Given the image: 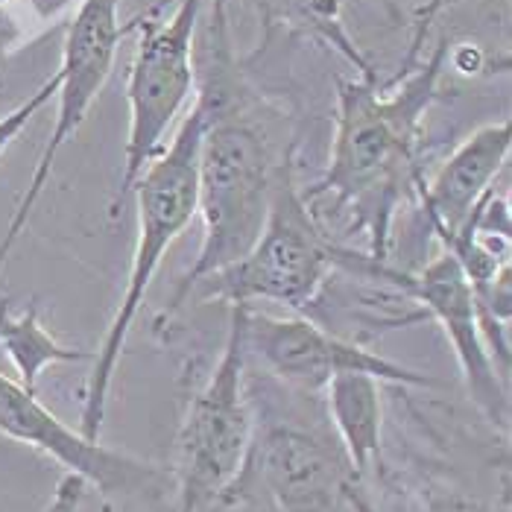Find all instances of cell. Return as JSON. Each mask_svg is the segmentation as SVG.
<instances>
[{
    "label": "cell",
    "mask_w": 512,
    "mask_h": 512,
    "mask_svg": "<svg viewBox=\"0 0 512 512\" xmlns=\"http://www.w3.org/2000/svg\"><path fill=\"white\" fill-rule=\"evenodd\" d=\"M249 463L284 512H337L355 474L340 439L296 422L252 434Z\"/></svg>",
    "instance_id": "8fae6325"
},
{
    "label": "cell",
    "mask_w": 512,
    "mask_h": 512,
    "mask_svg": "<svg viewBox=\"0 0 512 512\" xmlns=\"http://www.w3.org/2000/svg\"><path fill=\"white\" fill-rule=\"evenodd\" d=\"M322 393L337 439L360 477L381 451V381L366 372H343Z\"/></svg>",
    "instance_id": "4fadbf2b"
},
{
    "label": "cell",
    "mask_w": 512,
    "mask_h": 512,
    "mask_svg": "<svg viewBox=\"0 0 512 512\" xmlns=\"http://www.w3.org/2000/svg\"><path fill=\"white\" fill-rule=\"evenodd\" d=\"M510 120L486 123L472 132L425 185L416 176L425 214L439 237L457 235L472 211L492 194V182L510 158Z\"/></svg>",
    "instance_id": "7c38bea8"
},
{
    "label": "cell",
    "mask_w": 512,
    "mask_h": 512,
    "mask_svg": "<svg viewBox=\"0 0 512 512\" xmlns=\"http://www.w3.org/2000/svg\"><path fill=\"white\" fill-rule=\"evenodd\" d=\"M331 267L334 243L316 226L311 199L299 191L290 161H281L270 214L258 240L235 264L197 281L191 293L205 302L249 308L276 302L290 311H305L314 305Z\"/></svg>",
    "instance_id": "277c9868"
},
{
    "label": "cell",
    "mask_w": 512,
    "mask_h": 512,
    "mask_svg": "<svg viewBox=\"0 0 512 512\" xmlns=\"http://www.w3.org/2000/svg\"><path fill=\"white\" fill-rule=\"evenodd\" d=\"M208 123L199 147L197 214L202 217V243L188 273L179 278L173 308L205 276L235 264L258 240L281 161L273 156L267 132L252 118L229 115L220 103L199 94Z\"/></svg>",
    "instance_id": "3957f363"
},
{
    "label": "cell",
    "mask_w": 512,
    "mask_h": 512,
    "mask_svg": "<svg viewBox=\"0 0 512 512\" xmlns=\"http://www.w3.org/2000/svg\"><path fill=\"white\" fill-rule=\"evenodd\" d=\"M448 44L439 41L431 59L407 82L381 94L375 79L337 82V129L325 176L305 197H334L357 214V226L372 237V258L384 261L393 211L404 188V176L413 167V150L422 132V120L436 100Z\"/></svg>",
    "instance_id": "6da1fadb"
},
{
    "label": "cell",
    "mask_w": 512,
    "mask_h": 512,
    "mask_svg": "<svg viewBox=\"0 0 512 512\" xmlns=\"http://www.w3.org/2000/svg\"><path fill=\"white\" fill-rule=\"evenodd\" d=\"M0 434L47 454L62 469L79 474L88 486H97L103 495H156L164 483V472L158 466L85 439L79 428H68L59 416H53L33 390L3 372Z\"/></svg>",
    "instance_id": "30bf717a"
},
{
    "label": "cell",
    "mask_w": 512,
    "mask_h": 512,
    "mask_svg": "<svg viewBox=\"0 0 512 512\" xmlns=\"http://www.w3.org/2000/svg\"><path fill=\"white\" fill-rule=\"evenodd\" d=\"M85 489H88V483L79 474L68 472L62 477V483L56 489V498H53V504H50L47 512H77L82 498H85Z\"/></svg>",
    "instance_id": "2e32d148"
},
{
    "label": "cell",
    "mask_w": 512,
    "mask_h": 512,
    "mask_svg": "<svg viewBox=\"0 0 512 512\" xmlns=\"http://www.w3.org/2000/svg\"><path fill=\"white\" fill-rule=\"evenodd\" d=\"M334 264H346L352 270H363L369 276L390 281L398 290H404L410 299H416L428 314L442 325L445 337L454 346L457 363L463 369L466 387L472 393L474 404L501 428L510 422V395L507 384L501 381L492 357L486 352L480 322H477V305L469 278L463 273L460 261L451 252H439L419 273H398L378 258H360V261H343L334 258Z\"/></svg>",
    "instance_id": "9c48e42d"
},
{
    "label": "cell",
    "mask_w": 512,
    "mask_h": 512,
    "mask_svg": "<svg viewBox=\"0 0 512 512\" xmlns=\"http://www.w3.org/2000/svg\"><path fill=\"white\" fill-rule=\"evenodd\" d=\"M0 346L9 355L12 366L18 369V381L33 393H36L39 375L47 366L94 360V352H79V349L62 346L41 325L36 308H27L24 314H12L6 302H0Z\"/></svg>",
    "instance_id": "5bb4252c"
},
{
    "label": "cell",
    "mask_w": 512,
    "mask_h": 512,
    "mask_svg": "<svg viewBox=\"0 0 512 512\" xmlns=\"http://www.w3.org/2000/svg\"><path fill=\"white\" fill-rule=\"evenodd\" d=\"M56 88H59V74H53L50 79L41 82V88H36L18 109H12L9 115L0 118V156L6 153V147L27 129V123L39 115L41 109L56 97Z\"/></svg>",
    "instance_id": "9a60e30c"
},
{
    "label": "cell",
    "mask_w": 512,
    "mask_h": 512,
    "mask_svg": "<svg viewBox=\"0 0 512 512\" xmlns=\"http://www.w3.org/2000/svg\"><path fill=\"white\" fill-rule=\"evenodd\" d=\"M0 3H3V0H0Z\"/></svg>",
    "instance_id": "d6986e66"
},
{
    "label": "cell",
    "mask_w": 512,
    "mask_h": 512,
    "mask_svg": "<svg viewBox=\"0 0 512 512\" xmlns=\"http://www.w3.org/2000/svg\"><path fill=\"white\" fill-rule=\"evenodd\" d=\"M243 352L255 357L270 378L293 393L314 395L343 372H366L381 384L434 387V378L375 355L363 346L334 337L305 316H270L246 308L243 316Z\"/></svg>",
    "instance_id": "ba28073f"
},
{
    "label": "cell",
    "mask_w": 512,
    "mask_h": 512,
    "mask_svg": "<svg viewBox=\"0 0 512 512\" xmlns=\"http://www.w3.org/2000/svg\"><path fill=\"white\" fill-rule=\"evenodd\" d=\"M445 3H451V0H428L422 9H419V18H416V39H413V47H410V53H407V68L416 62V56H419V50H422V41L428 36V30H431V24H434V18L445 9Z\"/></svg>",
    "instance_id": "e0dca14e"
},
{
    "label": "cell",
    "mask_w": 512,
    "mask_h": 512,
    "mask_svg": "<svg viewBox=\"0 0 512 512\" xmlns=\"http://www.w3.org/2000/svg\"><path fill=\"white\" fill-rule=\"evenodd\" d=\"M346 504H349V510L352 512H378L372 504H369V501H366V498H363V495H357L355 486H349V489H346Z\"/></svg>",
    "instance_id": "ac0fdd59"
},
{
    "label": "cell",
    "mask_w": 512,
    "mask_h": 512,
    "mask_svg": "<svg viewBox=\"0 0 512 512\" xmlns=\"http://www.w3.org/2000/svg\"><path fill=\"white\" fill-rule=\"evenodd\" d=\"M123 33H126V27L120 21V0H82V6L68 27V36H65L62 68L56 71L59 74V88H56L59 106H56L53 129H50L47 144L36 161L33 179H30L24 197L18 199V208L0 237V273L6 267L15 243L24 235V229L33 217V208L39 205L56 158L65 150L68 141H74L91 106L97 103L106 79L112 77Z\"/></svg>",
    "instance_id": "52a82bcc"
},
{
    "label": "cell",
    "mask_w": 512,
    "mask_h": 512,
    "mask_svg": "<svg viewBox=\"0 0 512 512\" xmlns=\"http://www.w3.org/2000/svg\"><path fill=\"white\" fill-rule=\"evenodd\" d=\"M202 0H179L170 18L147 21L138 39L129 77V132L123 147L118 199L132 194L141 173L161 156L164 138L194 94V36Z\"/></svg>",
    "instance_id": "8992f818"
},
{
    "label": "cell",
    "mask_w": 512,
    "mask_h": 512,
    "mask_svg": "<svg viewBox=\"0 0 512 512\" xmlns=\"http://www.w3.org/2000/svg\"><path fill=\"white\" fill-rule=\"evenodd\" d=\"M249 305H232L229 337L211 378L191 401L179 436L176 512L211 510L232 492L249 463L252 410L246 393L243 316Z\"/></svg>",
    "instance_id": "5b68a950"
},
{
    "label": "cell",
    "mask_w": 512,
    "mask_h": 512,
    "mask_svg": "<svg viewBox=\"0 0 512 512\" xmlns=\"http://www.w3.org/2000/svg\"><path fill=\"white\" fill-rule=\"evenodd\" d=\"M205 123H208V109L199 97L194 109L182 118L179 129L173 132L170 144L161 150V156L150 161V167L141 173V179L132 188L135 205H138V240H135L132 261H129V276H126L118 311L112 316L106 337L91 360L94 372H91L82 416H79V434L85 439L100 442L112 378H115L120 355L126 349L132 322L147 299V290L156 278L164 255L197 217L199 147H202Z\"/></svg>",
    "instance_id": "7a4b0ae2"
}]
</instances>
